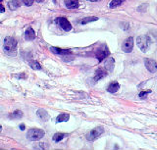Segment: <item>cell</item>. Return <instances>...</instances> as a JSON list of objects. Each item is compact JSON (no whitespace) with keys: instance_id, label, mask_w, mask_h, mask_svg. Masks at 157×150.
<instances>
[{"instance_id":"obj_10","label":"cell","mask_w":157,"mask_h":150,"mask_svg":"<svg viewBox=\"0 0 157 150\" xmlns=\"http://www.w3.org/2000/svg\"><path fill=\"white\" fill-rule=\"evenodd\" d=\"M36 38V32L32 28H28L25 32V39L28 41H32Z\"/></svg>"},{"instance_id":"obj_24","label":"cell","mask_w":157,"mask_h":150,"mask_svg":"<svg viewBox=\"0 0 157 150\" xmlns=\"http://www.w3.org/2000/svg\"><path fill=\"white\" fill-rule=\"evenodd\" d=\"M22 1L26 6H32L34 2V0H22Z\"/></svg>"},{"instance_id":"obj_13","label":"cell","mask_w":157,"mask_h":150,"mask_svg":"<svg viewBox=\"0 0 157 150\" xmlns=\"http://www.w3.org/2000/svg\"><path fill=\"white\" fill-rule=\"evenodd\" d=\"M114 66H115V60L113 59L112 57L107 58V60L105 61V64H104L105 69L108 72H112L113 69H114Z\"/></svg>"},{"instance_id":"obj_23","label":"cell","mask_w":157,"mask_h":150,"mask_svg":"<svg viewBox=\"0 0 157 150\" xmlns=\"http://www.w3.org/2000/svg\"><path fill=\"white\" fill-rule=\"evenodd\" d=\"M149 93H151V90H145V91H141V92H140L139 96L140 98H146V96L148 95Z\"/></svg>"},{"instance_id":"obj_19","label":"cell","mask_w":157,"mask_h":150,"mask_svg":"<svg viewBox=\"0 0 157 150\" xmlns=\"http://www.w3.org/2000/svg\"><path fill=\"white\" fill-rule=\"evenodd\" d=\"M126 0H112V1L109 3V7L111 9H114V8H117L121 6L123 3H124Z\"/></svg>"},{"instance_id":"obj_11","label":"cell","mask_w":157,"mask_h":150,"mask_svg":"<svg viewBox=\"0 0 157 150\" xmlns=\"http://www.w3.org/2000/svg\"><path fill=\"white\" fill-rule=\"evenodd\" d=\"M107 75V72L102 69V68H100V69H97L96 72H95V75H94V78H93V80H94V81H99L103 78H105Z\"/></svg>"},{"instance_id":"obj_27","label":"cell","mask_w":157,"mask_h":150,"mask_svg":"<svg viewBox=\"0 0 157 150\" xmlns=\"http://www.w3.org/2000/svg\"><path fill=\"white\" fill-rule=\"evenodd\" d=\"M36 1L37 2V3H41V2H43L44 0H36Z\"/></svg>"},{"instance_id":"obj_26","label":"cell","mask_w":157,"mask_h":150,"mask_svg":"<svg viewBox=\"0 0 157 150\" xmlns=\"http://www.w3.org/2000/svg\"><path fill=\"white\" fill-rule=\"evenodd\" d=\"M25 129H26V127H25V125H20V129L21 130H25Z\"/></svg>"},{"instance_id":"obj_12","label":"cell","mask_w":157,"mask_h":150,"mask_svg":"<svg viewBox=\"0 0 157 150\" xmlns=\"http://www.w3.org/2000/svg\"><path fill=\"white\" fill-rule=\"evenodd\" d=\"M36 115L42 122H46V121H48V119H49V115L47 113V111L44 109H38L36 112Z\"/></svg>"},{"instance_id":"obj_1","label":"cell","mask_w":157,"mask_h":150,"mask_svg":"<svg viewBox=\"0 0 157 150\" xmlns=\"http://www.w3.org/2000/svg\"><path fill=\"white\" fill-rule=\"evenodd\" d=\"M17 41L12 36H7L4 39L3 50L5 54L9 56H15L17 54Z\"/></svg>"},{"instance_id":"obj_29","label":"cell","mask_w":157,"mask_h":150,"mask_svg":"<svg viewBox=\"0 0 157 150\" xmlns=\"http://www.w3.org/2000/svg\"><path fill=\"white\" fill-rule=\"evenodd\" d=\"M1 132H2V127L0 126V133H1Z\"/></svg>"},{"instance_id":"obj_18","label":"cell","mask_w":157,"mask_h":150,"mask_svg":"<svg viewBox=\"0 0 157 150\" xmlns=\"http://www.w3.org/2000/svg\"><path fill=\"white\" fill-rule=\"evenodd\" d=\"M69 118H70V115H69V114L62 113V114H60L59 116H57V118H56V122H57V123L67 122V121L69 120Z\"/></svg>"},{"instance_id":"obj_2","label":"cell","mask_w":157,"mask_h":150,"mask_svg":"<svg viewBox=\"0 0 157 150\" xmlns=\"http://www.w3.org/2000/svg\"><path fill=\"white\" fill-rule=\"evenodd\" d=\"M45 133L44 130L40 129H29V132L27 133V138L29 140H32V141H36V140L41 139Z\"/></svg>"},{"instance_id":"obj_28","label":"cell","mask_w":157,"mask_h":150,"mask_svg":"<svg viewBox=\"0 0 157 150\" xmlns=\"http://www.w3.org/2000/svg\"><path fill=\"white\" fill-rule=\"evenodd\" d=\"M87 1H90V2H95V1H97V0H87Z\"/></svg>"},{"instance_id":"obj_16","label":"cell","mask_w":157,"mask_h":150,"mask_svg":"<svg viewBox=\"0 0 157 150\" xmlns=\"http://www.w3.org/2000/svg\"><path fill=\"white\" fill-rule=\"evenodd\" d=\"M21 6V2H20V0H10L8 2V7L10 10H17V9Z\"/></svg>"},{"instance_id":"obj_15","label":"cell","mask_w":157,"mask_h":150,"mask_svg":"<svg viewBox=\"0 0 157 150\" xmlns=\"http://www.w3.org/2000/svg\"><path fill=\"white\" fill-rule=\"evenodd\" d=\"M120 88V84L117 83V81H112V83L108 85L107 88V91L110 93H116Z\"/></svg>"},{"instance_id":"obj_3","label":"cell","mask_w":157,"mask_h":150,"mask_svg":"<svg viewBox=\"0 0 157 150\" xmlns=\"http://www.w3.org/2000/svg\"><path fill=\"white\" fill-rule=\"evenodd\" d=\"M136 45L142 52H146L150 45V38L147 36H140L136 38Z\"/></svg>"},{"instance_id":"obj_30","label":"cell","mask_w":157,"mask_h":150,"mask_svg":"<svg viewBox=\"0 0 157 150\" xmlns=\"http://www.w3.org/2000/svg\"><path fill=\"white\" fill-rule=\"evenodd\" d=\"M1 1H2V0H0V2H1Z\"/></svg>"},{"instance_id":"obj_5","label":"cell","mask_w":157,"mask_h":150,"mask_svg":"<svg viewBox=\"0 0 157 150\" xmlns=\"http://www.w3.org/2000/svg\"><path fill=\"white\" fill-rule=\"evenodd\" d=\"M110 55V51L108 50V48L106 46H102L100 47L99 49H98L95 53V56H96V59L99 61V62H102L104 59Z\"/></svg>"},{"instance_id":"obj_7","label":"cell","mask_w":157,"mask_h":150,"mask_svg":"<svg viewBox=\"0 0 157 150\" xmlns=\"http://www.w3.org/2000/svg\"><path fill=\"white\" fill-rule=\"evenodd\" d=\"M122 49L126 53H131L134 49V37L129 36L127 39L123 42L122 44Z\"/></svg>"},{"instance_id":"obj_17","label":"cell","mask_w":157,"mask_h":150,"mask_svg":"<svg viewBox=\"0 0 157 150\" xmlns=\"http://www.w3.org/2000/svg\"><path fill=\"white\" fill-rule=\"evenodd\" d=\"M23 117V112L21 110H16L14 111L13 113H11L9 115V118L10 119H15V120H19Z\"/></svg>"},{"instance_id":"obj_8","label":"cell","mask_w":157,"mask_h":150,"mask_svg":"<svg viewBox=\"0 0 157 150\" xmlns=\"http://www.w3.org/2000/svg\"><path fill=\"white\" fill-rule=\"evenodd\" d=\"M144 65L146 70L148 71L149 73H152L154 74L157 71V62L153 59H149V58H145L144 60Z\"/></svg>"},{"instance_id":"obj_14","label":"cell","mask_w":157,"mask_h":150,"mask_svg":"<svg viewBox=\"0 0 157 150\" xmlns=\"http://www.w3.org/2000/svg\"><path fill=\"white\" fill-rule=\"evenodd\" d=\"M50 50L53 53H55V54H58V55H68V54H71L70 50L62 49V48H59V47H51Z\"/></svg>"},{"instance_id":"obj_20","label":"cell","mask_w":157,"mask_h":150,"mask_svg":"<svg viewBox=\"0 0 157 150\" xmlns=\"http://www.w3.org/2000/svg\"><path fill=\"white\" fill-rule=\"evenodd\" d=\"M67 133H57L53 135V140L55 142H60L61 140L64 138V137H67Z\"/></svg>"},{"instance_id":"obj_6","label":"cell","mask_w":157,"mask_h":150,"mask_svg":"<svg viewBox=\"0 0 157 150\" xmlns=\"http://www.w3.org/2000/svg\"><path fill=\"white\" fill-rule=\"evenodd\" d=\"M56 22L62 30H64L65 32H70L72 30V25L71 23L69 22L65 17H59L56 19Z\"/></svg>"},{"instance_id":"obj_21","label":"cell","mask_w":157,"mask_h":150,"mask_svg":"<svg viewBox=\"0 0 157 150\" xmlns=\"http://www.w3.org/2000/svg\"><path fill=\"white\" fill-rule=\"evenodd\" d=\"M97 20H98V18H97V17H94V16H92V17H86V18H85V19H82V22H81V24H82V25H86V24H88V23H90V22H95V21H97Z\"/></svg>"},{"instance_id":"obj_9","label":"cell","mask_w":157,"mask_h":150,"mask_svg":"<svg viewBox=\"0 0 157 150\" xmlns=\"http://www.w3.org/2000/svg\"><path fill=\"white\" fill-rule=\"evenodd\" d=\"M64 4L68 9H77L80 6L78 0H64Z\"/></svg>"},{"instance_id":"obj_25","label":"cell","mask_w":157,"mask_h":150,"mask_svg":"<svg viewBox=\"0 0 157 150\" xmlns=\"http://www.w3.org/2000/svg\"><path fill=\"white\" fill-rule=\"evenodd\" d=\"M0 12H1V13L5 12V8H4L3 5H1V4H0Z\"/></svg>"},{"instance_id":"obj_4","label":"cell","mask_w":157,"mask_h":150,"mask_svg":"<svg viewBox=\"0 0 157 150\" xmlns=\"http://www.w3.org/2000/svg\"><path fill=\"white\" fill-rule=\"evenodd\" d=\"M104 133V129H103L102 127H97L95 129H91L90 133L86 134V138L87 140H90V141H93V140L97 139L98 137H100V135Z\"/></svg>"},{"instance_id":"obj_22","label":"cell","mask_w":157,"mask_h":150,"mask_svg":"<svg viewBox=\"0 0 157 150\" xmlns=\"http://www.w3.org/2000/svg\"><path fill=\"white\" fill-rule=\"evenodd\" d=\"M29 67L32 68L33 70H41V66H40V64H39L38 62H36V61H31L29 63Z\"/></svg>"}]
</instances>
